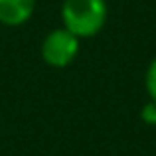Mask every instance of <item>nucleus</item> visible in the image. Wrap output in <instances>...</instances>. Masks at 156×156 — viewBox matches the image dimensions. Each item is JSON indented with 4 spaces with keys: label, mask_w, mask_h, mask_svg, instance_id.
I'll return each mask as SVG.
<instances>
[{
    "label": "nucleus",
    "mask_w": 156,
    "mask_h": 156,
    "mask_svg": "<svg viewBox=\"0 0 156 156\" xmlns=\"http://www.w3.org/2000/svg\"><path fill=\"white\" fill-rule=\"evenodd\" d=\"M61 22L79 40L95 38L105 28L109 18L107 0H63L61 2Z\"/></svg>",
    "instance_id": "nucleus-1"
},
{
    "label": "nucleus",
    "mask_w": 156,
    "mask_h": 156,
    "mask_svg": "<svg viewBox=\"0 0 156 156\" xmlns=\"http://www.w3.org/2000/svg\"><path fill=\"white\" fill-rule=\"evenodd\" d=\"M79 48L81 40L61 26L48 32V36L42 42V48H40V53L50 67L63 69L75 61V57L79 55Z\"/></svg>",
    "instance_id": "nucleus-2"
},
{
    "label": "nucleus",
    "mask_w": 156,
    "mask_h": 156,
    "mask_svg": "<svg viewBox=\"0 0 156 156\" xmlns=\"http://www.w3.org/2000/svg\"><path fill=\"white\" fill-rule=\"evenodd\" d=\"M36 10V0H0V24L18 28L30 22Z\"/></svg>",
    "instance_id": "nucleus-3"
},
{
    "label": "nucleus",
    "mask_w": 156,
    "mask_h": 156,
    "mask_svg": "<svg viewBox=\"0 0 156 156\" xmlns=\"http://www.w3.org/2000/svg\"><path fill=\"white\" fill-rule=\"evenodd\" d=\"M144 87H146V93H148L150 101H156V57L148 63V67H146Z\"/></svg>",
    "instance_id": "nucleus-4"
},
{
    "label": "nucleus",
    "mask_w": 156,
    "mask_h": 156,
    "mask_svg": "<svg viewBox=\"0 0 156 156\" xmlns=\"http://www.w3.org/2000/svg\"><path fill=\"white\" fill-rule=\"evenodd\" d=\"M140 119L150 126H156V101H148L140 109Z\"/></svg>",
    "instance_id": "nucleus-5"
}]
</instances>
